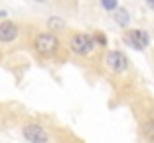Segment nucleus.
<instances>
[{"instance_id": "obj_1", "label": "nucleus", "mask_w": 154, "mask_h": 143, "mask_svg": "<svg viewBox=\"0 0 154 143\" xmlns=\"http://www.w3.org/2000/svg\"><path fill=\"white\" fill-rule=\"evenodd\" d=\"M34 48L38 50V54L45 56V58H50L57 52L59 48V40L54 36L51 32H44L40 36H36V42H34Z\"/></svg>"}, {"instance_id": "obj_2", "label": "nucleus", "mask_w": 154, "mask_h": 143, "mask_svg": "<svg viewBox=\"0 0 154 143\" xmlns=\"http://www.w3.org/2000/svg\"><path fill=\"white\" fill-rule=\"evenodd\" d=\"M69 48L75 52L77 56H87L95 50V42L93 36H87V34H73L71 40H69Z\"/></svg>"}, {"instance_id": "obj_3", "label": "nucleus", "mask_w": 154, "mask_h": 143, "mask_svg": "<svg viewBox=\"0 0 154 143\" xmlns=\"http://www.w3.org/2000/svg\"><path fill=\"white\" fill-rule=\"evenodd\" d=\"M105 64H107V68L111 70V72H115V74H121V72H125V70L128 68V58L122 52L119 50H113L107 54V60H105Z\"/></svg>"}, {"instance_id": "obj_4", "label": "nucleus", "mask_w": 154, "mask_h": 143, "mask_svg": "<svg viewBox=\"0 0 154 143\" xmlns=\"http://www.w3.org/2000/svg\"><path fill=\"white\" fill-rule=\"evenodd\" d=\"M22 133H24V137H26L28 141H32V143H48V131L38 123L24 125Z\"/></svg>"}, {"instance_id": "obj_5", "label": "nucleus", "mask_w": 154, "mask_h": 143, "mask_svg": "<svg viewBox=\"0 0 154 143\" xmlns=\"http://www.w3.org/2000/svg\"><path fill=\"white\" fill-rule=\"evenodd\" d=\"M125 42H127L128 46L136 48V50H144V48L148 46L150 38L144 30H128V32L125 34Z\"/></svg>"}, {"instance_id": "obj_6", "label": "nucleus", "mask_w": 154, "mask_h": 143, "mask_svg": "<svg viewBox=\"0 0 154 143\" xmlns=\"http://www.w3.org/2000/svg\"><path fill=\"white\" fill-rule=\"evenodd\" d=\"M18 36V26L14 22H2L0 24V42H12Z\"/></svg>"}, {"instance_id": "obj_7", "label": "nucleus", "mask_w": 154, "mask_h": 143, "mask_svg": "<svg viewBox=\"0 0 154 143\" xmlns=\"http://www.w3.org/2000/svg\"><path fill=\"white\" fill-rule=\"evenodd\" d=\"M128 20H131V16H128V12L125 8H119L115 10V22L119 24V26H127Z\"/></svg>"}, {"instance_id": "obj_8", "label": "nucleus", "mask_w": 154, "mask_h": 143, "mask_svg": "<svg viewBox=\"0 0 154 143\" xmlns=\"http://www.w3.org/2000/svg\"><path fill=\"white\" fill-rule=\"evenodd\" d=\"M142 133H144V137L148 141H154V121H146L142 125Z\"/></svg>"}, {"instance_id": "obj_9", "label": "nucleus", "mask_w": 154, "mask_h": 143, "mask_svg": "<svg viewBox=\"0 0 154 143\" xmlns=\"http://www.w3.org/2000/svg\"><path fill=\"white\" fill-rule=\"evenodd\" d=\"M48 26H50V30H61L65 24H63V20H61V18H55V16H54V18L48 20Z\"/></svg>"}, {"instance_id": "obj_10", "label": "nucleus", "mask_w": 154, "mask_h": 143, "mask_svg": "<svg viewBox=\"0 0 154 143\" xmlns=\"http://www.w3.org/2000/svg\"><path fill=\"white\" fill-rule=\"evenodd\" d=\"M101 6H103L105 10H117L119 0H101Z\"/></svg>"}, {"instance_id": "obj_11", "label": "nucleus", "mask_w": 154, "mask_h": 143, "mask_svg": "<svg viewBox=\"0 0 154 143\" xmlns=\"http://www.w3.org/2000/svg\"><path fill=\"white\" fill-rule=\"evenodd\" d=\"M93 42H95V44H99V46H105V44H107V36H105L103 32H95Z\"/></svg>"}, {"instance_id": "obj_12", "label": "nucleus", "mask_w": 154, "mask_h": 143, "mask_svg": "<svg viewBox=\"0 0 154 143\" xmlns=\"http://www.w3.org/2000/svg\"><path fill=\"white\" fill-rule=\"evenodd\" d=\"M146 2H148V6H150V8H154V0H146Z\"/></svg>"}]
</instances>
